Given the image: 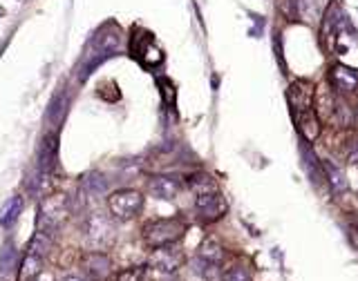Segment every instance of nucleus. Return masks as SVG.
I'll return each mask as SVG.
<instances>
[{"instance_id":"1","label":"nucleus","mask_w":358,"mask_h":281,"mask_svg":"<svg viewBox=\"0 0 358 281\" xmlns=\"http://www.w3.org/2000/svg\"><path fill=\"white\" fill-rule=\"evenodd\" d=\"M322 40L336 56H343L354 45H358V29L338 3L329 5L322 16Z\"/></svg>"},{"instance_id":"2","label":"nucleus","mask_w":358,"mask_h":281,"mask_svg":"<svg viewBox=\"0 0 358 281\" xmlns=\"http://www.w3.org/2000/svg\"><path fill=\"white\" fill-rule=\"evenodd\" d=\"M186 232V221L184 219H155L143 225V241L148 248H162V246H173L179 241Z\"/></svg>"},{"instance_id":"3","label":"nucleus","mask_w":358,"mask_h":281,"mask_svg":"<svg viewBox=\"0 0 358 281\" xmlns=\"http://www.w3.org/2000/svg\"><path fill=\"white\" fill-rule=\"evenodd\" d=\"M108 208H110V212L117 219L128 221V219L137 217V214L141 212L143 197H141V192H137L132 188H123V190H117V192L110 194V197H108Z\"/></svg>"},{"instance_id":"4","label":"nucleus","mask_w":358,"mask_h":281,"mask_svg":"<svg viewBox=\"0 0 358 281\" xmlns=\"http://www.w3.org/2000/svg\"><path fill=\"white\" fill-rule=\"evenodd\" d=\"M195 208L199 214V221L202 223H215L219 221L226 214L228 210V203L222 197L219 190H208V192H199L197 199H195Z\"/></svg>"},{"instance_id":"5","label":"nucleus","mask_w":358,"mask_h":281,"mask_svg":"<svg viewBox=\"0 0 358 281\" xmlns=\"http://www.w3.org/2000/svg\"><path fill=\"white\" fill-rule=\"evenodd\" d=\"M132 56L139 61L143 67H157L164 63V51L157 45L150 31H137L132 34Z\"/></svg>"},{"instance_id":"6","label":"nucleus","mask_w":358,"mask_h":281,"mask_svg":"<svg viewBox=\"0 0 358 281\" xmlns=\"http://www.w3.org/2000/svg\"><path fill=\"white\" fill-rule=\"evenodd\" d=\"M313 99H316V85L307 79H298L289 85L287 90V101L293 112V118L298 114L313 110Z\"/></svg>"},{"instance_id":"7","label":"nucleus","mask_w":358,"mask_h":281,"mask_svg":"<svg viewBox=\"0 0 358 281\" xmlns=\"http://www.w3.org/2000/svg\"><path fill=\"white\" fill-rule=\"evenodd\" d=\"M329 85L336 94H354L358 90V70L350 67V65L336 63L327 72Z\"/></svg>"},{"instance_id":"8","label":"nucleus","mask_w":358,"mask_h":281,"mask_svg":"<svg viewBox=\"0 0 358 281\" xmlns=\"http://www.w3.org/2000/svg\"><path fill=\"white\" fill-rule=\"evenodd\" d=\"M184 264V255L175 250V248L171 246H162V248H155L150 259H148V266L153 270H157V273L162 275H171L175 273V270Z\"/></svg>"},{"instance_id":"9","label":"nucleus","mask_w":358,"mask_h":281,"mask_svg":"<svg viewBox=\"0 0 358 281\" xmlns=\"http://www.w3.org/2000/svg\"><path fill=\"white\" fill-rule=\"evenodd\" d=\"M182 181L173 175H157L148 181V190L153 197L164 199V201H173L179 192H182Z\"/></svg>"},{"instance_id":"10","label":"nucleus","mask_w":358,"mask_h":281,"mask_svg":"<svg viewBox=\"0 0 358 281\" xmlns=\"http://www.w3.org/2000/svg\"><path fill=\"white\" fill-rule=\"evenodd\" d=\"M81 266L86 270V275L94 281H105L110 275V257L103 252H88L81 259Z\"/></svg>"},{"instance_id":"11","label":"nucleus","mask_w":358,"mask_h":281,"mask_svg":"<svg viewBox=\"0 0 358 281\" xmlns=\"http://www.w3.org/2000/svg\"><path fill=\"white\" fill-rule=\"evenodd\" d=\"M296 125H298V132L304 140H309V143H313L316 138L320 136L322 132V123H320V118L318 114H316L313 110H307V112H302L296 116Z\"/></svg>"},{"instance_id":"12","label":"nucleus","mask_w":358,"mask_h":281,"mask_svg":"<svg viewBox=\"0 0 358 281\" xmlns=\"http://www.w3.org/2000/svg\"><path fill=\"white\" fill-rule=\"evenodd\" d=\"M325 3L327 0H293V12L300 20H320L325 16Z\"/></svg>"},{"instance_id":"13","label":"nucleus","mask_w":358,"mask_h":281,"mask_svg":"<svg viewBox=\"0 0 358 281\" xmlns=\"http://www.w3.org/2000/svg\"><path fill=\"white\" fill-rule=\"evenodd\" d=\"M18 273V255L12 241H7L0 250V281H12Z\"/></svg>"},{"instance_id":"14","label":"nucleus","mask_w":358,"mask_h":281,"mask_svg":"<svg viewBox=\"0 0 358 281\" xmlns=\"http://www.w3.org/2000/svg\"><path fill=\"white\" fill-rule=\"evenodd\" d=\"M322 172H325V177H327V183H329V188H332L334 194L347 192V188H350V181H347L345 172L341 168H336L332 161L325 159L322 161Z\"/></svg>"},{"instance_id":"15","label":"nucleus","mask_w":358,"mask_h":281,"mask_svg":"<svg viewBox=\"0 0 358 281\" xmlns=\"http://www.w3.org/2000/svg\"><path fill=\"white\" fill-rule=\"evenodd\" d=\"M197 257L204 259V262H208V264L219 266V264H222V259H224V246L219 243L217 239H213V236H208V239H204L202 246H199Z\"/></svg>"},{"instance_id":"16","label":"nucleus","mask_w":358,"mask_h":281,"mask_svg":"<svg viewBox=\"0 0 358 281\" xmlns=\"http://www.w3.org/2000/svg\"><path fill=\"white\" fill-rule=\"evenodd\" d=\"M20 210H23V199H20V197L9 199L5 203V208L0 210V225H3V228H9V225L18 219Z\"/></svg>"},{"instance_id":"17","label":"nucleus","mask_w":358,"mask_h":281,"mask_svg":"<svg viewBox=\"0 0 358 281\" xmlns=\"http://www.w3.org/2000/svg\"><path fill=\"white\" fill-rule=\"evenodd\" d=\"M49 250H52V236H49V232L38 230L34 234V239H31V243H29V252L40 257V259H45L49 255Z\"/></svg>"},{"instance_id":"18","label":"nucleus","mask_w":358,"mask_h":281,"mask_svg":"<svg viewBox=\"0 0 358 281\" xmlns=\"http://www.w3.org/2000/svg\"><path fill=\"white\" fill-rule=\"evenodd\" d=\"M186 183H188V188L195 190L197 194L199 192H208V190H217L215 181L210 179L208 175H193V177L186 179Z\"/></svg>"},{"instance_id":"19","label":"nucleus","mask_w":358,"mask_h":281,"mask_svg":"<svg viewBox=\"0 0 358 281\" xmlns=\"http://www.w3.org/2000/svg\"><path fill=\"white\" fill-rule=\"evenodd\" d=\"M143 277H146V266H132V268L119 270L114 281H141Z\"/></svg>"},{"instance_id":"20","label":"nucleus","mask_w":358,"mask_h":281,"mask_svg":"<svg viewBox=\"0 0 358 281\" xmlns=\"http://www.w3.org/2000/svg\"><path fill=\"white\" fill-rule=\"evenodd\" d=\"M40 266H43V259L36 257V255H31V252H27L25 262H23V277H27V279L29 277H38Z\"/></svg>"},{"instance_id":"21","label":"nucleus","mask_w":358,"mask_h":281,"mask_svg":"<svg viewBox=\"0 0 358 281\" xmlns=\"http://www.w3.org/2000/svg\"><path fill=\"white\" fill-rule=\"evenodd\" d=\"M224 281H249V273L247 268L235 266V268H228L224 273Z\"/></svg>"},{"instance_id":"22","label":"nucleus","mask_w":358,"mask_h":281,"mask_svg":"<svg viewBox=\"0 0 358 281\" xmlns=\"http://www.w3.org/2000/svg\"><path fill=\"white\" fill-rule=\"evenodd\" d=\"M159 88H162V94H164V101L173 107L175 105V85L168 79H159Z\"/></svg>"},{"instance_id":"23","label":"nucleus","mask_w":358,"mask_h":281,"mask_svg":"<svg viewBox=\"0 0 358 281\" xmlns=\"http://www.w3.org/2000/svg\"><path fill=\"white\" fill-rule=\"evenodd\" d=\"M347 163H358V138L350 145V152H347Z\"/></svg>"},{"instance_id":"24","label":"nucleus","mask_w":358,"mask_h":281,"mask_svg":"<svg viewBox=\"0 0 358 281\" xmlns=\"http://www.w3.org/2000/svg\"><path fill=\"white\" fill-rule=\"evenodd\" d=\"M63 281H86V279H81V277H65Z\"/></svg>"}]
</instances>
